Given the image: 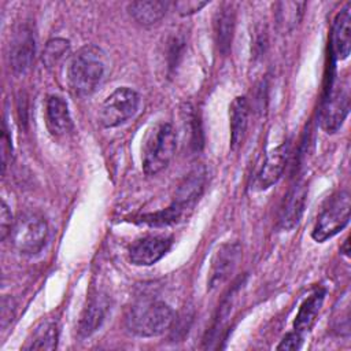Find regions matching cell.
<instances>
[{"label":"cell","instance_id":"cell-23","mask_svg":"<svg viewBox=\"0 0 351 351\" xmlns=\"http://www.w3.org/2000/svg\"><path fill=\"white\" fill-rule=\"evenodd\" d=\"M70 52V41L66 38H52L49 40L43 51V63L48 69L56 67Z\"/></svg>","mask_w":351,"mask_h":351},{"label":"cell","instance_id":"cell-18","mask_svg":"<svg viewBox=\"0 0 351 351\" xmlns=\"http://www.w3.org/2000/svg\"><path fill=\"white\" fill-rule=\"evenodd\" d=\"M325 299V289L324 288H317L300 306L293 326L295 330L299 333H304L308 332L311 329V326L315 322V318L322 307Z\"/></svg>","mask_w":351,"mask_h":351},{"label":"cell","instance_id":"cell-7","mask_svg":"<svg viewBox=\"0 0 351 351\" xmlns=\"http://www.w3.org/2000/svg\"><path fill=\"white\" fill-rule=\"evenodd\" d=\"M138 93L128 86L117 88L103 101L99 110V119L104 128H115L129 121L138 108Z\"/></svg>","mask_w":351,"mask_h":351},{"label":"cell","instance_id":"cell-2","mask_svg":"<svg viewBox=\"0 0 351 351\" xmlns=\"http://www.w3.org/2000/svg\"><path fill=\"white\" fill-rule=\"evenodd\" d=\"M174 322L173 308L162 302L144 299L129 307L125 325L128 330L140 337H154L165 333Z\"/></svg>","mask_w":351,"mask_h":351},{"label":"cell","instance_id":"cell-17","mask_svg":"<svg viewBox=\"0 0 351 351\" xmlns=\"http://www.w3.org/2000/svg\"><path fill=\"white\" fill-rule=\"evenodd\" d=\"M230 149L237 151L244 140L245 130L248 126V115H250V106L244 96H237L230 107Z\"/></svg>","mask_w":351,"mask_h":351},{"label":"cell","instance_id":"cell-28","mask_svg":"<svg viewBox=\"0 0 351 351\" xmlns=\"http://www.w3.org/2000/svg\"><path fill=\"white\" fill-rule=\"evenodd\" d=\"M11 152H12L11 137L8 136V130H7V126L4 123L3 133H1V169H3V173L5 171V167H7V163H8V158L11 156Z\"/></svg>","mask_w":351,"mask_h":351},{"label":"cell","instance_id":"cell-21","mask_svg":"<svg viewBox=\"0 0 351 351\" xmlns=\"http://www.w3.org/2000/svg\"><path fill=\"white\" fill-rule=\"evenodd\" d=\"M234 27V12L230 5H223L215 16L214 32L217 47L221 53L226 55L230 51Z\"/></svg>","mask_w":351,"mask_h":351},{"label":"cell","instance_id":"cell-20","mask_svg":"<svg viewBox=\"0 0 351 351\" xmlns=\"http://www.w3.org/2000/svg\"><path fill=\"white\" fill-rule=\"evenodd\" d=\"M306 3L303 1H280L274 4V18L277 29L282 33H291L302 21Z\"/></svg>","mask_w":351,"mask_h":351},{"label":"cell","instance_id":"cell-15","mask_svg":"<svg viewBox=\"0 0 351 351\" xmlns=\"http://www.w3.org/2000/svg\"><path fill=\"white\" fill-rule=\"evenodd\" d=\"M108 298L103 293H96L90 296L86 306L82 310L78 322V335L81 337H88L95 333L103 324L108 311Z\"/></svg>","mask_w":351,"mask_h":351},{"label":"cell","instance_id":"cell-22","mask_svg":"<svg viewBox=\"0 0 351 351\" xmlns=\"http://www.w3.org/2000/svg\"><path fill=\"white\" fill-rule=\"evenodd\" d=\"M58 325L56 322L43 324L33 335V339L29 340L26 348L29 350H53L58 346Z\"/></svg>","mask_w":351,"mask_h":351},{"label":"cell","instance_id":"cell-13","mask_svg":"<svg viewBox=\"0 0 351 351\" xmlns=\"http://www.w3.org/2000/svg\"><path fill=\"white\" fill-rule=\"evenodd\" d=\"M330 49L336 60H344L351 49V14L347 4L335 18L330 33Z\"/></svg>","mask_w":351,"mask_h":351},{"label":"cell","instance_id":"cell-11","mask_svg":"<svg viewBox=\"0 0 351 351\" xmlns=\"http://www.w3.org/2000/svg\"><path fill=\"white\" fill-rule=\"evenodd\" d=\"M288 156H289V143L287 141L281 143L267 154L265 163L256 177L255 185L258 189L261 191L267 189L281 178L288 162Z\"/></svg>","mask_w":351,"mask_h":351},{"label":"cell","instance_id":"cell-30","mask_svg":"<svg viewBox=\"0 0 351 351\" xmlns=\"http://www.w3.org/2000/svg\"><path fill=\"white\" fill-rule=\"evenodd\" d=\"M14 311H15L14 300L11 298L4 296L1 300V328L3 329L8 325V322L12 321Z\"/></svg>","mask_w":351,"mask_h":351},{"label":"cell","instance_id":"cell-6","mask_svg":"<svg viewBox=\"0 0 351 351\" xmlns=\"http://www.w3.org/2000/svg\"><path fill=\"white\" fill-rule=\"evenodd\" d=\"M350 108V82L348 78L332 80L322 100L319 121L326 133H335L344 122Z\"/></svg>","mask_w":351,"mask_h":351},{"label":"cell","instance_id":"cell-26","mask_svg":"<svg viewBox=\"0 0 351 351\" xmlns=\"http://www.w3.org/2000/svg\"><path fill=\"white\" fill-rule=\"evenodd\" d=\"M12 223H14V221H12L11 211L7 206V203L3 200L1 207H0V234H1V240H5V237L11 233Z\"/></svg>","mask_w":351,"mask_h":351},{"label":"cell","instance_id":"cell-3","mask_svg":"<svg viewBox=\"0 0 351 351\" xmlns=\"http://www.w3.org/2000/svg\"><path fill=\"white\" fill-rule=\"evenodd\" d=\"M177 148V134L171 123L156 125L147 136L143 149V170L147 176L162 171L173 159Z\"/></svg>","mask_w":351,"mask_h":351},{"label":"cell","instance_id":"cell-9","mask_svg":"<svg viewBox=\"0 0 351 351\" xmlns=\"http://www.w3.org/2000/svg\"><path fill=\"white\" fill-rule=\"evenodd\" d=\"M36 53V41L32 30L23 25L19 26L10 44V64L15 74L23 75L26 74L34 62Z\"/></svg>","mask_w":351,"mask_h":351},{"label":"cell","instance_id":"cell-10","mask_svg":"<svg viewBox=\"0 0 351 351\" xmlns=\"http://www.w3.org/2000/svg\"><path fill=\"white\" fill-rule=\"evenodd\" d=\"M171 244L173 239L169 236L141 237L136 240L129 250L130 262L137 266H151L169 252Z\"/></svg>","mask_w":351,"mask_h":351},{"label":"cell","instance_id":"cell-31","mask_svg":"<svg viewBox=\"0 0 351 351\" xmlns=\"http://www.w3.org/2000/svg\"><path fill=\"white\" fill-rule=\"evenodd\" d=\"M340 252H341L343 255L348 256V252H350V248H348V239H346V240H344L343 245L340 247Z\"/></svg>","mask_w":351,"mask_h":351},{"label":"cell","instance_id":"cell-1","mask_svg":"<svg viewBox=\"0 0 351 351\" xmlns=\"http://www.w3.org/2000/svg\"><path fill=\"white\" fill-rule=\"evenodd\" d=\"M106 73V53L96 45H85L70 60L67 70L70 89L77 96H89L101 85Z\"/></svg>","mask_w":351,"mask_h":351},{"label":"cell","instance_id":"cell-24","mask_svg":"<svg viewBox=\"0 0 351 351\" xmlns=\"http://www.w3.org/2000/svg\"><path fill=\"white\" fill-rule=\"evenodd\" d=\"M184 214H185L184 210H181L180 207H177L176 204L171 203V206H169L165 210L156 211L154 214L143 215L141 222L151 225V226H166V225L177 222Z\"/></svg>","mask_w":351,"mask_h":351},{"label":"cell","instance_id":"cell-5","mask_svg":"<svg viewBox=\"0 0 351 351\" xmlns=\"http://www.w3.org/2000/svg\"><path fill=\"white\" fill-rule=\"evenodd\" d=\"M350 210L351 199L348 191H340L333 195L319 213L313 228L311 237L315 241L322 243L337 234L348 223Z\"/></svg>","mask_w":351,"mask_h":351},{"label":"cell","instance_id":"cell-4","mask_svg":"<svg viewBox=\"0 0 351 351\" xmlns=\"http://www.w3.org/2000/svg\"><path fill=\"white\" fill-rule=\"evenodd\" d=\"M48 236V225L45 219L32 211H26L14 219L11 228L12 247L23 255H36L45 245Z\"/></svg>","mask_w":351,"mask_h":351},{"label":"cell","instance_id":"cell-29","mask_svg":"<svg viewBox=\"0 0 351 351\" xmlns=\"http://www.w3.org/2000/svg\"><path fill=\"white\" fill-rule=\"evenodd\" d=\"M207 1H177L174 3V7L177 8L180 15H191L195 14L196 11H200L204 5H207Z\"/></svg>","mask_w":351,"mask_h":351},{"label":"cell","instance_id":"cell-14","mask_svg":"<svg viewBox=\"0 0 351 351\" xmlns=\"http://www.w3.org/2000/svg\"><path fill=\"white\" fill-rule=\"evenodd\" d=\"M45 123L53 137H63L73 130L67 103L60 96H48L45 103Z\"/></svg>","mask_w":351,"mask_h":351},{"label":"cell","instance_id":"cell-12","mask_svg":"<svg viewBox=\"0 0 351 351\" xmlns=\"http://www.w3.org/2000/svg\"><path fill=\"white\" fill-rule=\"evenodd\" d=\"M306 197H307L306 184L300 181L296 182L285 196L284 204L281 207L280 219H278L281 229L291 230L299 223L304 211Z\"/></svg>","mask_w":351,"mask_h":351},{"label":"cell","instance_id":"cell-16","mask_svg":"<svg viewBox=\"0 0 351 351\" xmlns=\"http://www.w3.org/2000/svg\"><path fill=\"white\" fill-rule=\"evenodd\" d=\"M204 182H206V169L203 166H196L189 171V174L180 184L176 192L173 204H176L184 211L191 208L202 195Z\"/></svg>","mask_w":351,"mask_h":351},{"label":"cell","instance_id":"cell-19","mask_svg":"<svg viewBox=\"0 0 351 351\" xmlns=\"http://www.w3.org/2000/svg\"><path fill=\"white\" fill-rule=\"evenodd\" d=\"M167 3L159 0H147V1H133L128 5L129 15L143 26H151L159 22L166 11Z\"/></svg>","mask_w":351,"mask_h":351},{"label":"cell","instance_id":"cell-25","mask_svg":"<svg viewBox=\"0 0 351 351\" xmlns=\"http://www.w3.org/2000/svg\"><path fill=\"white\" fill-rule=\"evenodd\" d=\"M184 114H185V121H186L188 125H189L192 144L195 145V148H199V145L202 144V133H200V129H199L197 118H196L193 110H192L189 106H185Z\"/></svg>","mask_w":351,"mask_h":351},{"label":"cell","instance_id":"cell-8","mask_svg":"<svg viewBox=\"0 0 351 351\" xmlns=\"http://www.w3.org/2000/svg\"><path fill=\"white\" fill-rule=\"evenodd\" d=\"M241 254L243 250L237 241H228L217 250L208 270L207 288L210 291L222 285L233 274L241 259Z\"/></svg>","mask_w":351,"mask_h":351},{"label":"cell","instance_id":"cell-27","mask_svg":"<svg viewBox=\"0 0 351 351\" xmlns=\"http://www.w3.org/2000/svg\"><path fill=\"white\" fill-rule=\"evenodd\" d=\"M302 333L299 332H289L287 333L281 343L277 346V350H289V351H295V350H299L302 347Z\"/></svg>","mask_w":351,"mask_h":351}]
</instances>
